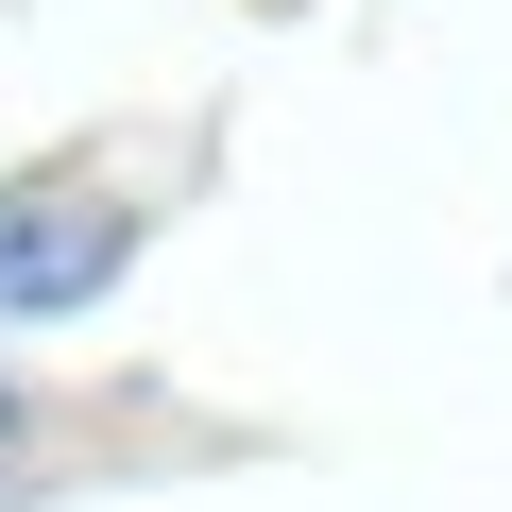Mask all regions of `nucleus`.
I'll return each instance as SVG.
<instances>
[{
	"instance_id": "f03ea898",
	"label": "nucleus",
	"mask_w": 512,
	"mask_h": 512,
	"mask_svg": "<svg viewBox=\"0 0 512 512\" xmlns=\"http://www.w3.org/2000/svg\"><path fill=\"white\" fill-rule=\"evenodd\" d=\"M0 444H18V393H0Z\"/></svg>"
},
{
	"instance_id": "f257e3e1",
	"label": "nucleus",
	"mask_w": 512,
	"mask_h": 512,
	"mask_svg": "<svg viewBox=\"0 0 512 512\" xmlns=\"http://www.w3.org/2000/svg\"><path fill=\"white\" fill-rule=\"evenodd\" d=\"M120 256H137V205H120V188L18 171V188H0V325H52V308L120 291Z\"/></svg>"
}]
</instances>
